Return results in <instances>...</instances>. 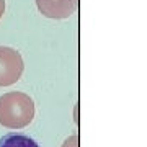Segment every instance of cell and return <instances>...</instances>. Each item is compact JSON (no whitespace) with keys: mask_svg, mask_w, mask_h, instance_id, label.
Segmentation results:
<instances>
[{"mask_svg":"<svg viewBox=\"0 0 147 147\" xmlns=\"http://www.w3.org/2000/svg\"><path fill=\"white\" fill-rule=\"evenodd\" d=\"M34 118V101L23 92H8L0 96V124L8 129L26 127Z\"/></svg>","mask_w":147,"mask_h":147,"instance_id":"6da1fadb","label":"cell"},{"mask_svg":"<svg viewBox=\"0 0 147 147\" xmlns=\"http://www.w3.org/2000/svg\"><path fill=\"white\" fill-rule=\"evenodd\" d=\"M25 64L21 54L8 46H0V87H8L20 80Z\"/></svg>","mask_w":147,"mask_h":147,"instance_id":"7a4b0ae2","label":"cell"},{"mask_svg":"<svg viewBox=\"0 0 147 147\" xmlns=\"http://www.w3.org/2000/svg\"><path fill=\"white\" fill-rule=\"evenodd\" d=\"M36 5L41 15L53 20H62L75 13L79 0H36Z\"/></svg>","mask_w":147,"mask_h":147,"instance_id":"3957f363","label":"cell"},{"mask_svg":"<svg viewBox=\"0 0 147 147\" xmlns=\"http://www.w3.org/2000/svg\"><path fill=\"white\" fill-rule=\"evenodd\" d=\"M0 147H39L34 139L20 132H8L0 137Z\"/></svg>","mask_w":147,"mask_h":147,"instance_id":"277c9868","label":"cell"},{"mask_svg":"<svg viewBox=\"0 0 147 147\" xmlns=\"http://www.w3.org/2000/svg\"><path fill=\"white\" fill-rule=\"evenodd\" d=\"M62 147H79V136H77V134H74V136L67 137L65 142L62 144Z\"/></svg>","mask_w":147,"mask_h":147,"instance_id":"5b68a950","label":"cell"},{"mask_svg":"<svg viewBox=\"0 0 147 147\" xmlns=\"http://www.w3.org/2000/svg\"><path fill=\"white\" fill-rule=\"evenodd\" d=\"M5 13V0H0V18Z\"/></svg>","mask_w":147,"mask_h":147,"instance_id":"8992f818","label":"cell"}]
</instances>
